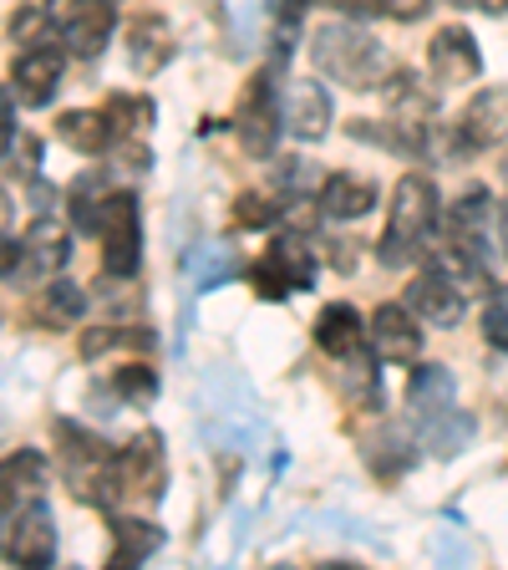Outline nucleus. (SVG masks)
Masks as SVG:
<instances>
[{
    "instance_id": "nucleus-20",
    "label": "nucleus",
    "mask_w": 508,
    "mask_h": 570,
    "mask_svg": "<svg viewBox=\"0 0 508 570\" xmlns=\"http://www.w3.org/2000/svg\"><path fill=\"white\" fill-rule=\"evenodd\" d=\"M163 550V530L138 514H112V566H142Z\"/></svg>"
},
{
    "instance_id": "nucleus-8",
    "label": "nucleus",
    "mask_w": 508,
    "mask_h": 570,
    "mask_svg": "<svg viewBox=\"0 0 508 570\" xmlns=\"http://www.w3.org/2000/svg\"><path fill=\"white\" fill-rule=\"evenodd\" d=\"M407 306H412L417 321H427V326H442V332H452L462 321V311H468V296H462V285L452 281L448 271H438V265H427V271L412 275V285H407Z\"/></svg>"
},
{
    "instance_id": "nucleus-4",
    "label": "nucleus",
    "mask_w": 508,
    "mask_h": 570,
    "mask_svg": "<svg viewBox=\"0 0 508 570\" xmlns=\"http://www.w3.org/2000/svg\"><path fill=\"white\" fill-rule=\"evenodd\" d=\"M235 132H239V148L245 158H275V142L285 132V118H280V92H275V71H255L239 97V118H235Z\"/></svg>"
},
{
    "instance_id": "nucleus-34",
    "label": "nucleus",
    "mask_w": 508,
    "mask_h": 570,
    "mask_svg": "<svg viewBox=\"0 0 508 570\" xmlns=\"http://www.w3.org/2000/svg\"><path fill=\"white\" fill-rule=\"evenodd\" d=\"M21 265H26V239L0 235V281H6V275H16Z\"/></svg>"
},
{
    "instance_id": "nucleus-10",
    "label": "nucleus",
    "mask_w": 508,
    "mask_h": 570,
    "mask_svg": "<svg viewBox=\"0 0 508 570\" xmlns=\"http://www.w3.org/2000/svg\"><path fill=\"white\" fill-rule=\"evenodd\" d=\"M47 459L36 449H16L11 459H0V524H11L21 510L47 499Z\"/></svg>"
},
{
    "instance_id": "nucleus-5",
    "label": "nucleus",
    "mask_w": 508,
    "mask_h": 570,
    "mask_svg": "<svg viewBox=\"0 0 508 570\" xmlns=\"http://www.w3.org/2000/svg\"><path fill=\"white\" fill-rule=\"evenodd\" d=\"M97 239H102V271L107 275H138L142 261V225H138V199L122 189H112L102 219H97Z\"/></svg>"
},
{
    "instance_id": "nucleus-14",
    "label": "nucleus",
    "mask_w": 508,
    "mask_h": 570,
    "mask_svg": "<svg viewBox=\"0 0 508 570\" xmlns=\"http://www.w3.org/2000/svg\"><path fill=\"white\" fill-rule=\"evenodd\" d=\"M316 346L336 362H361L367 352V316L346 301H331V306L316 316Z\"/></svg>"
},
{
    "instance_id": "nucleus-33",
    "label": "nucleus",
    "mask_w": 508,
    "mask_h": 570,
    "mask_svg": "<svg viewBox=\"0 0 508 570\" xmlns=\"http://www.w3.org/2000/svg\"><path fill=\"white\" fill-rule=\"evenodd\" d=\"M427 11H432V0H381V16L391 21H422Z\"/></svg>"
},
{
    "instance_id": "nucleus-3",
    "label": "nucleus",
    "mask_w": 508,
    "mask_h": 570,
    "mask_svg": "<svg viewBox=\"0 0 508 570\" xmlns=\"http://www.w3.org/2000/svg\"><path fill=\"white\" fill-rule=\"evenodd\" d=\"M57 453H61V474H67L71 494L82 504H118L122 499V474H118V453L107 449L97 433L77 423H57Z\"/></svg>"
},
{
    "instance_id": "nucleus-37",
    "label": "nucleus",
    "mask_w": 508,
    "mask_h": 570,
    "mask_svg": "<svg viewBox=\"0 0 508 570\" xmlns=\"http://www.w3.org/2000/svg\"><path fill=\"white\" fill-rule=\"evenodd\" d=\"M6 229H11V194L0 189V235H6Z\"/></svg>"
},
{
    "instance_id": "nucleus-31",
    "label": "nucleus",
    "mask_w": 508,
    "mask_h": 570,
    "mask_svg": "<svg viewBox=\"0 0 508 570\" xmlns=\"http://www.w3.org/2000/svg\"><path fill=\"white\" fill-rule=\"evenodd\" d=\"M249 281H255V296H265V301H285L290 291H296V285H290V281L280 275V265H275L270 255L249 265Z\"/></svg>"
},
{
    "instance_id": "nucleus-35",
    "label": "nucleus",
    "mask_w": 508,
    "mask_h": 570,
    "mask_svg": "<svg viewBox=\"0 0 508 570\" xmlns=\"http://www.w3.org/2000/svg\"><path fill=\"white\" fill-rule=\"evenodd\" d=\"M331 11H341V16H371V11H381V0H326Z\"/></svg>"
},
{
    "instance_id": "nucleus-17",
    "label": "nucleus",
    "mask_w": 508,
    "mask_h": 570,
    "mask_svg": "<svg viewBox=\"0 0 508 570\" xmlns=\"http://www.w3.org/2000/svg\"><path fill=\"white\" fill-rule=\"evenodd\" d=\"M61 71H67L61 51L26 47L21 57H16V67H11V87H16V97H21V102L47 107L51 97H57V87H61Z\"/></svg>"
},
{
    "instance_id": "nucleus-39",
    "label": "nucleus",
    "mask_w": 508,
    "mask_h": 570,
    "mask_svg": "<svg viewBox=\"0 0 508 570\" xmlns=\"http://www.w3.org/2000/svg\"><path fill=\"white\" fill-rule=\"evenodd\" d=\"M498 174H504V184H508V158H504V164H498Z\"/></svg>"
},
{
    "instance_id": "nucleus-23",
    "label": "nucleus",
    "mask_w": 508,
    "mask_h": 570,
    "mask_svg": "<svg viewBox=\"0 0 508 570\" xmlns=\"http://www.w3.org/2000/svg\"><path fill=\"white\" fill-rule=\"evenodd\" d=\"M158 336L148 332V326H118V321H97V326H87L82 332V356L87 362H97V356L107 352H153Z\"/></svg>"
},
{
    "instance_id": "nucleus-38",
    "label": "nucleus",
    "mask_w": 508,
    "mask_h": 570,
    "mask_svg": "<svg viewBox=\"0 0 508 570\" xmlns=\"http://www.w3.org/2000/svg\"><path fill=\"white\" fill-rule=\"evenodd\" d=\"M498 239H504V255H508V204H498Z\"/></svg>"
},
{
    "instance_id": "nucleus-11",
    "label": "nucleus",
    "mask_w": 508,
    "mask_h": 570,
    "mask_svg": "<svg viewBox=\"0 0 508 570\" xmlns=\"http://www.w3.org/2000/svg\"><path fill=\"white\" fill-rule=\"evenodd\" d=\"M427 61H432V77L442 87H462V82H474V77H484V51H478L468 26H442L432 36V47H427Z\"/></svg>"
},
{
    "instance_id": "nucleus-24",
    "label": "nucleus",
    "mask_w": 508,
    "mask_h": 570,
    "mask_svg": "<svg viewBox=\"0 0 508 570\" xmlns=\"http://www.w3.org/2000/svg\"><path fill=\"white\" fill-rule=\"evenodd\" d=\"M265 255L280 265V275L296 285V291H310V285H316V249H310L306 235H290V229H285L280 239H270Z\"/></svg>"
},
{
    "instance_id": "nucleus-32",
    "label": "nucleus",
    "mask_w": 508,
    "mask_h": 570,
    "mask_svg": "<svg viewBox=\"0 0 508 570\" xmlns=\"http://www.w3.org/2000/svg\"><path fill=\"white\" fill-rule=\"evenodd\" d=\"M484 342L508 352V296H494L484 311Z\"/></svg>"
},
{
    "instance_id": "nucleus-2",
    "label": "nucleus",
    "mask_w": 508,
    "mask_h": 570,
    "mask_svg": "<svg viewBox=\"0 0 508 570\" xmlns=\"http://www.w3.org/2000/svg\"><path fill=\"white\" fill-rule=\"evenodd\" d=\"M310 61H316L320 77H331V82H341V87H356V92H361V87H387V77L397 71L377 36L356 31V26H326V31H316Z\"/></svg>"
},
{
    "instance_id": "nucleus-36",
    "label": "nucleus",
    "mask_w": 508,
    "mask_h": 570,
    "mask_svg": "<svg viewBox=\"0 0 508 570\" xmlns=\"http://www.w3.org/2000/svg\"><path fill=\"white\" fill-rule=\"evenodd\" d=\"M462 11H484V16H508V0H452Z\"/></svg>"
},
{
    "instance_id": "nucleus-18",
    "label": "nucleus",
    "mask_w": 508,
    "mask_h": 570,
    "mask_svg": "<svg viewBox=\"0 0 508 570\" xmlns=\"http://www.w3.org/2000/svg\"><path fill=\"white\" fill-rule=\"evenodd\" d=\"M316 204L326 219H361V214L377 209V184L367 174H331L320 184Z\"/></svg>"
},
{
    "instance_id": "nucleus-29",
    "label": "nucleus",
    "mask_w": 508,
    "mask_h": 570,
    "mask_svg": "<svg viewBox=\"0 0 508 570\" xmlns=\"http://www.w3.org/2000/svg\"><path fill=\"white\" fill-rule=\"evenodd\" d=\"M275 219H280V204H275L270 194H239L235 225H245V229H270Z\"/></svg>"
},
{
    "instance_id": "nucleus-26",
    "label": "nucleus",
    "mask_w": 508,
    "mask_h": 570,
    "mask_svg": "<svg viewBox=\"0 0 508 570\" xmlns=\"http://www.w3.org/2000/svg\"><path fill=\"white\" fill-rule=\"evenodd\" d=\"M468 439H474V417L458 413V407H442V413L427 417V443H432V453H442V459L462 453Z\"/></svg>"
},
{
    "instance_id": "nucleus-25",
    "label": "nucleus",
    "mask_w": 508,
    "mask_h": 570,
    "mask_svg": "<svg viewBox=\"0 0 508 570\" xmlns=\"http://www.w3.org/2000/svg\"><path fill=\"white\" fill-rule=\"evenodd\" d=\"M41 321H47L51 332H67V326H77V321H87V296L77 281H61V275H51L47 291H41Z\"/></svg>"
},
{
    "instance_id": "nucleus-12",
    "label": "nucleus",
    "mask_w": 508,
    "mask_h": 570,
    "mask_svg": "<svg viewBox=\"0 0 508 570\" xmlns=\"http://www.w3.org/2000/svg\"><path fill=\"white\" fill-rule=\"evenodd\" d=\"M6 560L11 566H51L57 560V524H51L47 504H31L11 520L6 530Z\"/></svg>"
},
{
    "instance_id": "nucleus-19",
    "label": "nucleus",
    "mask_w": 508,
    "mask_h": 570,
    "mask_svg": "<svg viewBox=\"0 0 508 570\" xmlns=\"http://www.w3.org/2000/svg\"><path fill=\"white\" fill-rule=\"evenodd\" d=\"M57 138L67 142L71 154L97 158V154H107V148L118 142V132H112V118L97 112V107H71V112H61L57 118Z\"/></svg>"
},
{
    "instance_id": "nucleus-22",
    "label": "nucleus",
    "mask_w": 508,
    "mask_h": 570,
    "mask_svg": "<svg viewBox=\"0 0 508 570\" xmlns=\"http://www.w3.org/2000/svg\"><path fill=\"white\" fill-rule=\"evenodd\" d=\"M452 397H458L452 372L442 367V362H417L412 377H407V403L422 417H432V413H442V407H452Z\"/></svg>"
},
{
    "instance_id": "nucleus-6",
    "label": "nucleus",
    "mask_w": 508,
    "mask_h": 570,
    "mask_svg": "<svg viewBox=\"0 0 508 570\" xmlns=\"http://www.w3.org/2000/svg\"><path fill=\"white\" fill-rule=\"evenodd\" d=\"M367 346L387 367H417V356H422V321L412 316L407 301H381L367 321Z\"/></svg>"
},
{
    "instance_id": "nucleus-30",
    "label": "nucleus",
    "mask_w": 508,
    "mask_h": 570,
    "mask_svg": "<svg viewBox=\"0 0 508 570\" xmlns=\"http://www.w3.org/2000/svg\"><path fill=\"white\" fill-rule=\"evenodd\" d=\"M47 31H51L47 6H21V11L11 16V36L21 41V47H41V36Z\"/></svg>"
},
{
    "instance_id": "nucleus-27",
    "label": "nucleus",
    "mask_w": 508,
    "mask_h": 570,
    "mask_svg": "<svg viewBox=\"0 0 508 570\" xmlns=\"http://www.w3.org/2000/svg\"><path fill=\"white\" fill-rule=\"evenodd\" d=\"M112 392H118L122 403H132V407L153 403L158 397V372L148 367V362H122V367L112 372Z\"/></svg>"
},
{
    "instance_id": "nucleus-7",
    "label": "nucleus",
    "mask_w": 508,
    "mask_h": 570,
    "mask_svg": "<svg viewBox=\"0 0 508 570\" xmlns=\"http://www.w3.org/2000/svg\"><path fill=\"white\" fill-rule=\"evenodd\" d=\"M118 474H122V494L142 499V504H153V499H163V489H168V453H163V433H153V428H142V433H132V439L122 443V453H118Z\"/></svg>"
},
{
    "instance_id": "nucleus-21",
    "label": "nucleus",
    "mask_w": 508,
    "mask_h": 570,
    "mask_svg": "<svg viewBox=\"0 0 508 570\" xmlns=\"http://www.w3.org/2000/svg\"><path fill=\"white\" fill-rule=\"evenodd\" d=\"M67 255H71L67 225L51 219V214H41V219L26 229V265H31L36 275H57L61 265H67Z\"/></svg>"
},
{
    "instance_id": "nucleus-9",
    "label": "nucleus",
    "mask_w": 508,
    "mask_h": 570,
    "mask_svg": "<svg viewBox=\"0 0 508 570\" xmlns=\"http://www.w3.org/2000/svg\"><path fill=\"white\" fill-rule=\"evenodd\" d=\"M280 118H285V132L300 142L326 138V132H331V118H336L326 82H320V77H296L280 97Z\"/></svg>"
},
{
    "instance_id": "nucleus-15",
    "label": "nucleus",
    "mask_w": 508,
    "mask_h": 570,
    "mask_svg": "<svg viewBox=\"0 0 508 570\" xmlns=\"http://www.w3.org/2000/svg\"><path fill=\"white\" fill-rule=\"evenodd\" d=\"M122 47H128V61L138 77H153V71H163L173 61V31H168L163 16L142 11L122 26Z\"/></svg>"
},
{
    "instance_id": "nucleus-28",
    "label": "nucleus",
    "mask_w": 508,
    "mask_h": 570,
    "mask_svg": "<svg viewBox=\"0 0 508 570\" xmlns=\"http://www.w3.org/2000/svg\"><path fill=\"white\" fill-rule=\"evenodd\" d=\"M107 118H112V132H118V138H132V132H148L153 102H148V97H112V102H107Z\"/></svg>"
},
{
    "instance_id": "nucleus-16",
    "label": "nucleus",
    "mask_w": 508,
    "mask_h": 570,
    "mask_svg": "<svg viewBox=\"0 0 508 570\" xmlns=\"http://www.w3.org/2000/svg\"><path fill=\"white\" fill-rule=\"evenodd\" d=\"M57 36L67 41L71 57H82V61L102 57L107 41L118 36V16H112V0H82V6H77V16H71V21L61 26Z\"/></svg>"
},
{
    "instance_id": "nucleus-1",
    "label": "nucleus",
    "mask_w": 508,
    "mask_h": 570,
    "mask_svg": "<svg viewBox=\"0 0 508 570\" xmlns=\"http://www.w3.org/2000/svg\"><path fill=\"white\" fill-rule=\"evenodd\" d=\"M438 184L427 174H402L391 189V219L381 235V265H407L417 255H427V239L438 229Z\"/></svg>"
},
{
    "instance_id": "nucleus-13",
    "label": "nucleus",
    "mask_w": 508,
    "mask_h": 570,
    "mask_svg": "<svg viewBox=\"0 0 508 570\" xmlns=\"http://www.w3.org/2000/svg\"><path fill=\"white\" fill-rule=\"evenodd\" d=\"M458 132H462V142H468V154H488V148H498V142L508 138V87H488V92H478L474 102L462 107Z\"/></svg>"
}]
</instances>
